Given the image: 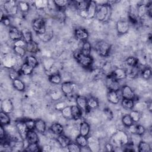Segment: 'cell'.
<instances>
[{"label": "cell", "instance_id": "cell-1", "mask_svg": "<svg viewBox=\"0 0 152 152\" xmlns=\"http://www.w3.org/2000/svg\"><path fill=\"white\" fill-rule=\"evenodd\" d=\"M129 142V138L128 134L122 130L117 131L111 137V144L116 147L126 146Z\"/></svg>", "mask_w": 152, "mask_h": 152}, {"label": "cell", "instance_id": "cell-2", "mask_svg": "<svg viewBox=\"0 0 152 152\" xmlns=\"http://www.w3.org/2000/svg\"><path fill=\"white\" fill-rule=\"evenodd\" d=\"M95 17L99 21H107L109 20L112 14L110 5L107 3L103 4H97Z\"/></svg>", "mask_w": 152, "mask_h": 152}, {"label": "cell", "instance_id": "cell-3", "mask_svg": "<svg viewBox=\"0 0 152 152\" xmlns=\"http://www.w3.org/2000/svg\"><path fill=\"white\" fill-rule=\"evenodd\" d=\"M73 55L76 61L83 67L88 68L91 66L93 62V59L91 56H86L83 55L80 50L74 51Z\"/></svg>", "mask_w": 152, "mask_h": 152}, {"label": "cell", "instance_id": "cell-4", "mask_svg": "<svg viewBox=\"0 0 152 152\" xmlns=\"http://www.w3.org/2000/svg\"><path fill=\"white\" fill-rule=\"evenodd\" d=\"M95 49L97 53L101 56H107L111 49V45L106 41L100 40L95 45Z\"/></svg>", "mask_w": 152, "mask_h": 152}, {"label": "cell", "instance_id": "cell-5", "mask_svg": "<svg viewBox=\"0 0 152 152\" xmlns=\"http://www.w3.org/2000/svg\"><path fill=\"white\" fill-rule=\"evenodd\" d=\"M34 31L39 35L43 34L46 30V23L43 18H35L31 24Z\"/></svg>", "mask_w": 152, "mask_h": 152}, {"label": "cell", "instance_id": "cell-6", "mask_svg": "<svg viewBox=\"0 0 152 152\" xmlns=\"http://www.w3.org/2000/svg\"><path fill=\"white\" fill-rule=\"evenodd\" d=\"M4 8L5 12L10 15H15L17 14L18 7L16 1L13 0H8L4 4Z\"/></svg>", "mask_w": 152, "mask_h": 152}, {"label": "cell", "instance_id": "cell-7", "mask_svg": "<svg viewBox=\"0 0 152 152\" xmlns=\"http://www.w3.org/2000/svg\"><path fill=\"white\" fill-rule=\"evenodd\" d=\"M116 30L118 34H124L128 33L129 29V23L126 19H120L119 20L116 25Z\"/></svg>", "mask_w": 152, "mask_h": 152}, {"label": "cell", "instance_id": "cell-8", "mask_svg": "<svg viewBox=\"0 0 152 152\" xmlns=\"http://www.w3.org/2000/svg\"><path fill=\"white\" fill-rule=\"evenodd\" d=\"M106 85L109 90L118 91L120 88V83L119 81L110 75H107L106 77Z\"/></svg>", "mask_w": 152, "mask_h": 152}, {"label": "cell", "instance_id": "cell-9", "mask_svg": "<svg viewBox=\"0 0 152 152\" xmlns=\"http://www.w3.org/2000/svg\"><path fill=\"white\" fill-rule=\"evenodd\" d=\"M9 37L13 41H17L23 39L22 31H20L17 27L14 26H11L8 30Z\"/></svg>", "mask_w": 152, "mask_h": 152}, {"label": "cell", "instance_id": "cell-10", "mask_svg": "<svg viewBox=\"0 0 152 152\" xmlns=\"http://www.w3.org/2000/svg\"><path fill=\"white\" fill-rule=\"evenodd\" d=\"M1 109L2 112L7 113H10L14 109L13 103L10 99H4L1 103Z\"/></svg>", "mask_w": 152, "mask_h": 152}, {"label": "cell", "instance_id": "cell-11", "mask_svg": "<svg viewBox=\"0 0 152 152\" xmlns=\"http://www.w3.org/2000/svg\"><path fill=\"white\" fill-rule=\"evenodd\" d=\"M121 94L124 99L134 100L135 94L131 87L128 85H124L121 88Z\"/></svg>", "mask_w": 152, "mask_h": 152}, {"label": "cell", "instance_id": "cell-12", "mask_svg": "<svg viewBox=\"0 0 152 152\" xmlns=\"http://www.w3.org/2000/svg\"><path fill=\"white\" fill-rule=\"evenodd\" d=\"M75 84L72 81H65L62 83L61 90L63 94L66 96L70 95L74 91Z\"/></svg>", "mask_w": 152, "mask_h": 152}, {"label": "cell", "instance_id": "cell-13", "mask_svg": "<svg viewBox=\"0 0 152 152\" xmlns=\"http://www.w3.org/2000/svg\"><path fill=\"white\" fill-rule=\"evenodd\" d=\"M109 75L119 81L125 79L127 77V74L126 70L123 68H115Z\"/></svg>", "mask_w": 152, "mask_h": 152}, {"label": "cell", "instance_id": "cell-14", "mask_svg": "<svg viewBox=\"0 0 152 152\" xmlns=\"http://www.w3.org/2000/svg\"><path fill=\"white\" fill-rule=\"evenodd\" d=\"M137 12L138 19H144L148 15V4H139L137 5Z\"/></svg>", "mask_w": 152, "mask_h": 152}, {"label": "cell", "instance_id": "cell-15", "mask_svg": "<svg viewBox=\"0 0 152 152\" xmlns=\"http://www.w3.org/2000/svg\"><path fill=\"white\" fill-rule=\"evenodd\" d=\"M74 35L77 40L81 41H86L88 37V31L83 28H76L74 30Z\"/></svg>", "mask_w": 152, "mask_h": 152}, {"label": "cell", "instance_id": "cell-16", "mask_svg": "<svg viewBox=\"0 0 152 152\" xmlns=\"http://www.w3.org/2000/svg\"><path fill=\"white\" fill-rule=\"evenodd\" d=\"M15 127L17 130L18 133L19 134L20 136L23 139H26V134L27 131H28V128H27V126L24 121H18L15 124Z\"/></svg>", "mask_w": 152, "mask_h": 152}, {"label": "cell", "instance_id": "cell-17", "mask_svg": "<svg viewBox=\"0 0 152 152\" xmlns=\"http://www.w3.org/2000/svg\"><path fill=\"white\" fill-rule=\"evenodd\" d=\"M77 105L81 109L85 110V112H88L90 110L87 107V98L83 96H77L76 97Z\"/></svg>", "mask_w": 152, "mask_h": 152}, {"label": "cell", "instance_id": "cell-18", "mask_svg": "<svg viewBox=\"0 0 152 152\" xmlns=\"http://www.w3.org/2000/svg\"><path fill=\"white\" fill-rule=\"evenodd\" d=\"M97 3L96 1H90L88 2V6L86 9V11L87 13V15L88 18H92L95 17L96 9H97Z\"/></svg>", "mask_w": 152, "mask_h": 152}, {"label": "cell", "instance_id": "cell-19", "mask_svg": "<svg viewBox=\"0 0 152 152\" xmlns=\"http://www.w3.org/2000/svg\"><path fill=\"white\" fill-rule=\"evenodd\" d=\"M107 98L110 103L114 104H118L120 100L119 96L116 91L109 90L107 94Z\"/></svg>", "mask_w": 152, "mask_h": 152}, {"label": "cell", "instance_id": "cell-20", "mask_svg": "<svg viewBox=\"0 0 152 152\" xmlns=\"http://www.w3.org/2000/svg\"><path fill=\"white\" fill-rule=\"evenodd\" d=\"M26 140L28 144L37 143L39 141V137L37 134L33 130H28L26 134Z\"/></svg>", "mask_w": 152, "mask_h": 152}, {"label": "cell", "instance_id": "cell-21", "mask_svg": "<svg viewBox=\"0 0 152 152\" xmlns=\"http://www.w3.org/2000/svg\"><path fill=\"white\" fill-rule=\"evenodd\" d=\"M80 134L84 137H87L90 131V126L89 124L86 121H83L80 123L79 128Z\"/></svg>", "mask_w": 152, "mask_h": 152}, {"label": "cell", "instance_id": "cell-22", "mask_svg": "<svg viewBox=\"0 0 152 152\" xmlns=\"http://www.w3.org/2000/svg\"><path fill=\"white\" fill-rule=\"evenodd\" d=\"M35 129L39 133L44 134L46 129L45 122L42 119H37L35 120Z\"/></svg>", "mask_w": 152, "mask_h": 152}, {"label": "cell", "instance_id": "cell-23", "mask_svg": "<svg viewBox=\"0 0 152 152\" xmlns=\"http://www.w3.org/2000/svg\"><path fill=\"white\" fill-rule=\"evenodd\" d=\"M25 48L27 52L31 53H36L39 51V45L37 43L33 40L28 43H27Z\"/></svg>", "mask_w": 152, "mask_h": 152}, {"label": "cell", "instance_id": "cell-24", "mask_svg": "<svg viewBox=\"0 0 152 152\" xmlns=\"http://www.w3.org/2000/svg\"><path fill=\"white\" fill-rule=\"evenodd\" d=\"M50 130L53 134L59 135L63 132L64 127L61 124L58 122H55L50 125Z\"/></svg>", "mask_w": 152, "mask_h": 152}, {"label": "cell", "instance_id": "cell-25", "mask_svg": "<svg viewBox=\"0 0 152 152\" xmlns=\"http://www.w3.org/2000/svg\"><path fill=\"white\" fill-rule=\"evenodd\" d=\"M71 107L72 118L74 120H78L81 118L82 111L81 109L77 105H72Z\"/></svg>", "mask_w": 152, "mask_h": 152}, {"label": "cell", "instance_id": "cell-26", "mask_svg": "<svg viewBox=\"0 0 152 152\" xmlns=\"http://www.w3.org/2000/svg\"><path fill=\"white\" fill-rule=\"evenodd\" d=\"M56 140L58 142L59 144V145L63 148L67 147L68 145L71 142V140L68 137L62 134L58 135Z\"/></svg>", "mask_w": 152, "mask_h": 152}, {"label": "cell", "instance_id": "cell-27", "mask_svg": "<svg viewBox=\"0 0 152 152\" xmlns=\"http://www.w3.org/2000/svg\"><path fill=\"white\" fill-rule=\"evenodd\" d=\"M12 86L15 90L19 91H23L26 88L24 83L18 78L12 80Z\"/></svg>", "mask_w": 152, "mask_h": 152}, {"label": "cell", "instance_id": "cell-28", "mask_svg": "<svg viewBox=\"0 0 152 152\" xmlns=\"http://www.w3.org/2000/svg\"><path fill=\"white\" fill-rule=\"evenodd\" d=\"M138 151L140 152H150L151 151V146L150 144L144 141H140L138 144Z\"/></svg>", "mask_w": 152, "mask_h": 152}, {"label": "cell", "instance_id": "cell-29", "mask_svg": "<svg viewBox=\"0 0 152 152\" xmlns=\"http://www.w3.org/2000/svg\"><path fill=\"white\" fill-rule=\"evenodd\" d=\"M125 65L129 68H133L138 66V59L134 56H129L125 60Z\"/></svg>", "mask_w": 152, "mask_h": 152}, {"label": "cell", "instance_id": "cell-30", "mask_svg": "<svg viewBox=\"0 0 152 152\" xmlns=\"http://www.w3.org/2000/svg\"><path fill=\"white\" fill-rule=\"evenodd\" d=\"M33 69H34V68L32 66H31L30 65H29L27 63H26L25 62L21 65L20 71L21 73H22L24 75H30L33 72Z\"/></svg>", "mask_w": 152, "mask_h": 152}, {"label": "cell", "instance_id": "cell-31", "mask_svg": "<svg viewBox=\"0 0 152 152\" xmlns=\"http://www.w3.org/2000/svg\"><path fill=\"white\" fill-rule=\"evenodd\" d=\"M80 50L83 55L86 56H90V53L91 51V46L90 43L87 40L84 41Z\"/></svg>", "mask_w": 152, "mask_h": 152}, {"label": "cell", "instance_id": "cell-32", "mask_svg": "<svg viewBox=\"0 0 152 152\" xmlns=\"http://www.w3.org/2000/svg\"><path fill=\"white\" fill-rule=\"evenodd\" d=\"M99 105V100L96 97H90L87 99V107L90 110L97 108Z\"/></svg>", "mask_w": 152, "mask_h": 152}, {"label": "cell", "instance_id": "cell-33", "mask_svg": "<svg viewBox=\"0 0 152 152\" xmlns=\"http://www.w3.org/2000/svg\"><path fill=\"white\" fill-rule=\"evenodd\" d=\"M75 142L81 147H86L88 146V139L86 137L79 134L75 138Z\"/></svg>", "mask_w": 152, "mask_h": 152}, {"label": "cell", "instance_id": "cell-34", "mask_svg": "<svg viewBox=\"0 0 152 152\" xmlns=\"http://www.w3.org/2000/svg\"><path fill=\"white\" fill-rule=\"evenodd\" d=\"M121 104L124 109L127 110H132L134 107V100L132 99L123 98L121 102Z\"/></svg>", "mask_w": 152, "mask_h": 152}, {"label": "cell", "instance_id": "cell-35", "mask_svg": "<svg viewBox=\"0 0 152 152\" xmlns=\"http://www.w3.org/2000/svg\"><path fill=\"white\" fill-rule=\"evenodd\" d=\"M88 2L89 1H74V5L75 8L80 11L83 10H86L87 9Z\"/></svg>", "mask_w": 152, "mask_h": 152}, {"label": "cell", "instance_id": "cell-36", "mask_svg": "<svg viewBox=\"0 0 152 152\" xmlns=\"http://www.w3.org/2000/svg\"><path fill=\"white\" fill-rule=\"evenodd\" d=\"M0 121H1V125H8L11 122V119L8 113H5L4 112L1 111L0 112Z\"/></svg>", "mask_w": 152, "mask_h": 152}, {"label": "cell", "instance_id": "cell-37", "mask_svg": "<svg viewBox=\"0 0 152 152\" xmlns=\"http://www.w3.org/2000/svg\"><path fill=\"white\" fill-rule=\"evenodd\" d=\"M55 5L57 9L64 10L68 5L70 4V1L67 0H59V1H54L53 2Z\"/></svg>", "mask_w": 152, "mask_h": 152}, {"label": "cell", "instance_id": "cell-38", "mask_svg": "<svg viewBox=\"0 0 152 152\" xmlns=\"http://www.w3.org/2000/svg\"><path fill=\"white\" fill-rule=\"evenodd\" d=\"M23 39L26 42V43H28L33 40L31 31L28 29H24L22 31Z\"/></svg>", "mask_w": 152, "mask_h": 152}, {"label": "cell", "instance_id": "cell-39", "mask_svg": "<svg viewBox=\"0 0 152 152\" xmlns=\"http://www.w3.org/2000/svg\"><path fill=\"white\" fill-rule=\"evenodd\" d=\"M49 80L52 84H59V83H61L62 78H61V76L59 73H55V74H52L49 76Z\"/></svg>", "mask_w": 152, "mask_h": 152}, {"label": "cell", "instance_id": "cell-40", "mask_svg": "<svg viewBox=\"0 0 152 152\" xmlns=\"http://www.w3.org/2000/svg\"><path fill=\"white\" fill-rule=\"evenodd\" d=\"M26 62L27 63L31 66H32L33 68H36L39 64V62H38L37 58L35 56H32V55L28 56L26 57Z\"/></svg>", "mask_w": 152, "mask_h": 152}, {"label": "cell", "instance_id": "cell-41", "mask_svg": "<svg viewBox=\"0 0 152 152\" xmlns=\"http://www.w3.org/2000/svg\"><path fill=\"white\" fill-rule=\"evenodd\" d=\"M61 113L62 116L65 119H72V115H71V107L70 106H68L63 107L61 110Z\"/></svg>", "mask_w": 152, "mask_h": 152}, {"label": "cell", "instance_id": "cell-42", "mask_svg": "<svg viewBox=\"0 0 152 152\" xmlns=\"http://www.w3.org/2000/svg\"><path fill=\"white\" fill-rule=\"evenodd\" d=\"M67 149L70 152H80L81 151V147L75 142L71 141L67 146Z\"/></svg>", "mask_w": 152, "mask_h": 152}, {"label": "cell", "instance_id": "cell-43", "mask_svg": "<svg viewBox=\"0 0 152 152\" xmlns=\"http://www.w3.org/2000/svg\"><path fill=\"white\" fill-rule=\"evenodd\" d=\"M41 40L44 42H49L53 37V31L49 30H46L45 33L43 34L39 35Z\"/></svg>", "mask_w": 152, "mask_h": 152}, {"label": "cell", "instance_id": "cell-44", "mask_svg": "<svg viewBox=\"0 0 152 152\" xmlns=\"http://www.w3.org/2000/svg\"><path fill=\"white\" fill-rule=\"evenodd\" d=\"M24 150L26 151H31V152H36V151H40L39 145H38V142L28 144V145L25 148Z\"/></svg>", "mask_w": 152, "mask_h": 152}, {"label": "cell", "instance_id": "cell-45", "mask_svg": "<svg viewBox=\"0 0 152 152\" xmlns=\"http://www.w3.org/2000/svg\"><path fill=\"white\" fill-rule=\"evenodd\" d=\"M129 115L131 118L133 122H138L141 118V113L137 110H132Z\"/></svg>", "mask_w": 152, "mask_h": 152}, {"label": "cell", "instance_id": "cell-46", "mask_svg": "<svg viewBox=\"0 0 152 152\" xmlns=\"http://www.w3.org/2000/svg\"><path fill=\"white\" fill-rule=\"evenodd\" d=\"M14 52L19 56L23 57L26 53V50L25 47L21 46H14Z\"/></svg>", "mask_w": 152, "mask_h": 152}, {"label": "cell", "instance_id": "cell-47", "mask_svg": "<svg viewBox=\"0 0 152 152\" xmlns=\"http://www.w3.org/2000/svg\"><path fill=\"white\" fill-rule=\"evenodd\" d=\"M122 122L126 127H129V126L132 125L133 123H134L129 114L125 115H124L122 116Z\"/></svg>", "mask_w": 152, "mask_h": 152}, {"label": "cell", "instance_id": "cell-48", "mask_svg": "<svg viewBox=\"0 0 152 152\" xmlns=\"http://www.w3.org/2000/svg\"><path fill=\"white\" fill-rule=\"evenodd\" d=\"M58 10L56 14V19L60 22H64L66 19V15L64 11V10L62 9H58Z\"/></svg>", "mask_w": 152, "mask_h": 152}, {"label": "cell", "instance_id": "cell-49", "mask_svg": "<svg viewBox=\"0 0 152 152\" xmlns=\"http://www.w3.org/2000/svg\"><path fill=\"white\" fill-rule=\"evenodd\" d=\"M18 10L22 12H26L29 10V4L25 1H20L18 4Z\"/></svg>", "mask_w": 152, "mask_h": 152}, {"label": "cell", "instance_id": "cell-50", "mask_svg": "<svg viewBox=\"0 0 152 152\" xmlns=\"http://www.w3.org/2000/svg\"><path fill=\"white\" fill-rule=\"evenodd\" d=\"M103 113H104V116L108 120L111 121L113 118V113L110 108H109V107L104 108Z\"/></svg>", "mask_w": 152, "mask_h": 152}, {"label": "cell", "instance_id": "cell-51", "mask_svg": "<svg viewBox=\"0 0 152 152\" xmlns=\"http://www.w3.org/2000/svg\"><path fill=\"white\" fill-rule=\"evenodd\" d=\"M24 122L28 130H33L35 129V120L28 119L24 121Z\"/></svg>", "mask_w": 152, "mask_h": 152}, {"label": "cell", "instance_id": "cell-52", "mask_svg": "<svg viewBox=\"0 0 152 152\" xmlns=\"http://www.w3.org/2000/svg\"><path fill=\"white\" fill-rule=\"evenodd\" d=\"M151 71L150 68L147 67L142 70V76L144 79L145 80L149 79L151 77Z\"/></svg>", "mask_w": 152, "mask_h": 152}, {"label": "cell", "instance_id": "cell-53", "mask_svg": "<svg viewBox=\"0 0 152 152\" xmlns=\"http://www.w3.org/2000/svg\"><path fill=\"white\" fill-rule=\"evenodd\" d=\"M145 132V128L144 126L141 125H136V130H135V134L139 135L140 136L142 135Z\"/></svg>", "mask_w": 152, "mask_h": 152}, {"label": "cell", "instance_id": "cell-54", "mask_svg": "<svg viewBox=\"0 0 152 152\" xmlns=\"http://www.w3.org/2000/svg\"><path fill=\"white\" fill-rule=\"evenodd\" d=\"M6 133L4 126L1 125L0 126V138L1 141H5L6 139Z\"/></svg>", "mask_w": 152, "mask_h": 152}, {"label": "cell", "instance_id": "cell-55", "mask_svg": "<svg viewBox=\"0 0 152 152\" xmlns=\"http://www.w3.org/2000/svg\"><path fill=\"white\" fill-rule=\"evenodd\" d=\"M26 45V42L22 39L17 41L14 42V46H21V47H25Z\"/></svg>", "mask_w": 152, "mask_h": 152}, {"label": "cell", "instance_id": "cell-56", "mask_svg": "<svg viewBox=\"0 0 152 152\" xmlns=\"http://www.w3.org/2000/svg\"><path fill=\"white\" fill-rule=\"evenodd\" d=\"M10 76L12 80L17 78V77L19 76V72L15 69H12L10 73Z\"/></svg>", "mask_w": 152, "mask_h": 152}, {"label": "cell", "instance_id": "cell-57", "mask_svg": "<svg viewBox=\"0 0 152 152\" xmlns=\"http://www.w3.org/2000/svg\"><path fill=\"white\" fill-rule=\"evenodd\" d=\"M1 22H2L5 26H10V19H9L7 17H6V16H5L3 19L1 20Z\"/></svg>", "mask_w": 152, "mask_h": 152}, {"label": "cell", "instance_id": "cell-58", "mask_svg": "<svg viewBox=\"0 0 152 152\" xmlns=\"http://www.w3.org/2000/svg\"><path fill=\"white\" fill-rule=\"evenodd\" d=\"M105 147L107 151H112L113 148V145L111 143H107L105 145Z\"/></svg>", "mask_w": 152, "mask_h": 152}]
</instances>
